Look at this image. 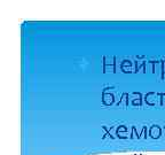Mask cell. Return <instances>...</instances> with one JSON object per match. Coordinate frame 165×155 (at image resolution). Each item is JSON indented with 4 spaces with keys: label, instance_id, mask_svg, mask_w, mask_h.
<instances>
[{
    "label": "cell",
    "instance_id": "6da1fadb",
    "mask_svg": "<svg viewBox=\"0 0 165 155\" xmlns=\"http://www.w3.org/2000/svg\"><path fill=\"white\" fill-rule=\"evenodd\" d=\"M150 136L152 138H158L161 136V129L158 127H152L150 131Z\"/></svg>",
    "mask_w": 165,
    "mask_h": 155
},
{
    "label": "cell",
    "instance_id": "3957f363",
    "mask_svg": "<svg viewBox=\"0 0 165 155\" xmlns=\"http://www.w3.org/2000/svg\"><path fill=\"white\" fill-rule=\"evenodd\" d=\"M163 73H165V61L163 62Z\"/></svg>",
    "mask_w": 165,
    "mask_h": 155
},
{
    "label": "cell",
    "instance_id": "7a4b0ae2",
    "mask_svg": "<svg viewBox=\"0 0 165 155\" xmlns=\"http://www.w3.org/2000/svg\"><path fill=\"white\" fill-rule=\"evenodd\" d=\"M103 102L106 103V105H111V103L114 102V95H111V94H103Z\"/></svg>",
    "mask_w": 165,
    "mask_h": 155
}]
</instances>
